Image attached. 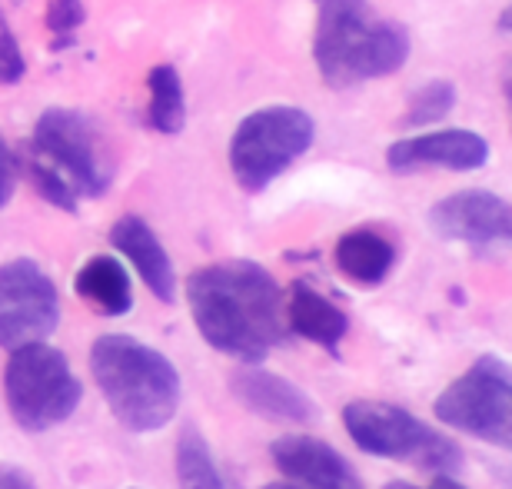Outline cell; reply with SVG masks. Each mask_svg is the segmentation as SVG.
<instances>
[{"label": "cell", "mask_w": 512, "mask_h": 489, "mask_svg": "<svg viewBox=\"0 0 512 489\" xmlns=\"http://www.w3.org/2000/svg\"><path fill=\"white\" fill-rule=\"evenodd\" d=\"M187 300L203 340L243 363L266 360L283 340V293L260 263H210L187 280Z\"/></svg>", "instance_id": "obj_1"}, {"label": "cell", "mask_w": 512, "mask_h": 489, "mask_svg": "<svg viewBox=\"0 0 512 489\" xmlns=\"http://www.w3.org/2000/svg\"><path fill=\"white\" fill-rule=\"evenodd\" d=\"M313 57L326 84L343 90L396 74L409 60V30L376 17L366 0H323Z\"/></svg>", "instance_id": "obj_2"}, {"label": "cell", "mask_w": 512, "mask_h": 489, "mask_svg": "<svg viewBox=\"0 0 512 489\" xmlns=\"http://www.w3.org/2000/svg\"><path fill=\"white\" fill-rule=\"evenodd\" d=\"M90 373L114 416L133 433L163 430L180 406V373L167 356L127 333L100 336Z\"/></svg>", "instance_id": "obj_3"}, {"label": "cell", "mask_w": 512, "mask_h": 489, "mask_svg": "<svg viewBox=\"0 0 512 489\" xmlns=\"http://www.w3.org/2000/svg\"><path fill=\"white\" fill-rule=\"evenodd\" d=\"M84 386L70 370L67 356L40 343H24L10 353L4 370V400L20 430L44 433L74 416Z\"/></svg>", "instance_id": "obj_4"}, {"label": "cell", "mask_w": 512, "mask_h": 489, "mask_svg": "<svg viewBox=\"0 0 512 489\" xmlns=\"http://www.w3.org/2000/svg\"><path fill=\"white\" fill-rule=\"evenodd\" d=\"M343 426L363 453L383 460L416 463L429 473H449L463 466V453L449 436L436 433L403 406L380 400H353L343 406Z\"/></svg>", "instance_id": "obj_5"}, {"label": "cell", "mask_w": 512, "mask_h": 489, "mask_svg": "<svg viewBox=\"0 0 512 489\" xmlns=\"http://www.w3.org/2000/svg\"><path fill=\"white\" fill-rule=\"evenodd\" d=\"M316 124L303 107H263L240 120L230 140V170L240 190L260 193L313 147Z\"/></svg>", "instance_id": "obj_6"}, {"label": "cell", "mask_w": 512, "mask_h": 489, "mask_svg": "<svg viewBox=\"0 0 512 489\" xmlns=\"http://www.w3.org/2000/svg\"><path fill=\"white\" fill-rule=\"evenodd\" d=\"M436 420L509 450L512 446V373L503 356L489 353L439 393Z\"/></svg>", "instance_id": "obj_7"}, {"label": "cell", "mask_w": 512, "mask_h": 489, "mask_svg": "<svg viewBox=\"0 0 512 489\" xmlns=\"http://www.w3.org/2000/svg\"><path fill=\"white\" fill-rule=\"evenodd\" d=\"M34 157L50 163L77 197H104L114 183V157L104 134L74 107H50L37 117Z\"/></svg>", "instance_id": "obj_8"}, {"label": "cell", "mask_w": 512, "mask_h": 489, "mask_svg": "<svg viewBox=\"0 0 512 489\" xmlns=\"http://www.w3.org/2000/svg\"><path fill=\"white\" fill-rule=\"evenodd\" d=\"M60 297L54 280L34 260H7L0 267V346L17 350L57 330Z\"/></svg>", "instance_id": "obj_9"}, {"label": "cell", "mask_w": 512, "mask_h": 489, "mask_svg": "<svg viewBox=\"0 0 512 489\" xmlns=\"http://www.w3.org/2000/svg\"><path fill=\"white\" fill-rule=\"evenodd\" d=\"M429 227L469 247H496L512 240V210L489 190H459L429 210Z\"/></svg>", "instance_id": "obj_10"}, {"label": "cell", "mask_w": 512, "mask_h": 489, "mask_svg": "<svg viewBox=\"0 0 512 489\" xmlns=\"http://www.w3.org/2000/svg\"><path fill=\"white\" fill-rule=\"evenodd\" d=\"M489 160L486 137L476 130H436V134L403 137L386 150V163L393 173L416 170H479Z\"/></svg>", "instance_id": "obj_11"}, {"label": "cell", "mask_w": 512, "mask_h": 489, "mask_svg": "<svg viewBox=\"0 0 512 489\" xmlns=\"http://www.w3.org/2000/svg\"><path fill=\"white\" fill-rule=\"evenodd\" d=\"M270 456L280 470L306 489H363L360 476L343 453L316 436H280L270 446Z\"/></svg>", "instance_id": "obj_12"}, {"label": "cell", "mask_w": 512, "mask_h": 489, "mask_svg": "<svg viewBox=\"0 0 512 489\" xmlns=\"http://www.w3.org/2000/svg\"><path fill=\"white\" fill-rule=\"evenodd\" d=\"M233 396L253 410L263 420H280V423H313L316 420V403L306 396L300 386L290 383L280 373L260 370V366H243L233 373Z\"/></svg>", "instance_id": "obj_13"}, {"label": "cell", "mask_w": 512, "mask_h": 489, "mask_svg": "<svg viewBox=\"0 0 512 489\" xmlns=\"http://www.w3.org/2000/svg\"><path fill=\"white\" fill-rule=\"evenodd\" d=\"M110 243L130 260V267L140 273V280L147 283V290L163 303L177 300V273H173V260L170 253L163 250V243L157 240V233L150 230L147 220L133 217H120L114 227H110Z\"/></svg>", "instance_id": "obj_14"}, {"label": "cell", "mask_w": 512, "mask_h": 489, "mask_svg": "<svg viewBox=\"0 0 512 489\" xmlns=\"http://www.w3.org/2000/svg\"><path fill=\"white\" fill-rule=\"evenodd\" d=\"M283 313H286V320H290L293 333H300L303 340H310L333 353L346 336V330H350V317H346L336 303L326 300L323 293L306 287V283H296L290 290V300H286Z\"/></svg>", "instance_id": "obj_15"}, {"label": "cell", "mask_w": 512, "mask_h": 489, "mask_svg": "<svg viewBox=\"0 0 512 489\" xmlns=\"http://www.w3.org/2000/svg\"><path fill=\"white\" fill-rule=\"evenodd\" d=\"M396 263V247L389 243L383 233H376L370 227L343 233L336 243V267L343 277H350L360 287H376L386 280V273Z\"/></svg>", "instance_id": "obj_16"}, {"label": "cell", "mask_w": 512, "mask_h": 489, "mask_svg": "<svg viewBox=\"0 0 512 489\" xmlns=\"http://www.w3.org/2000/svg\"><path fill=\"white\" fill-rule=\"evenodd\" d=\"M74 290L80 300L97 307V313H104V317H124L133 307L130 273L124 270V263L114 257H90L84 267L77 270Z\"/></svg>", "instance_id": "obj_17"}, {"label": "cell", "mask_w": 512, "mask_h": 489, "mask_svg": "<svg viewBox=\"0 0 512 489\" xmlns=\"http://www.w3.org/2000/svg\"><path fill=\"white\" fill-rule=\"evenodd\" d=\"M150 87V107L147 120L157 134H180L187 124V97H183V80L173 64H157L147 77Z\"/></svg>", "instance_id": "obj_18"}, {"label": "cell", "mask_w": 512, "mask_h": 489, "mask_svg": "<svg viewBox=\"0 0 512 489\" xmlns=\"http://www.w3.org/2000/svg\"><path fill=\"white\" fill-rule=\"evenodd\" d=\"M177 480L180 489H227L207 440L193 426H187L177 440Z\"/></svg>", "instance_id": "obj_19"}, {"label": "cell", "mask_w": 512, "mask_h": 489, "mask_svg": "<svg viewBox=\"0 0 512 489\" xmlns=\"http://www.w3.org/2000/svg\"><path fill=\"white\" fill-rule=\"evenodd\" d=\"M456 107V87L449 80H429L426 87H419L406 104V114L399 124L403 127H426L443 120L449 110Z\"/></svg>", "instance_id": "obj_20"}, {"label": "cell", "mask_w": 512, "mask_h": 489, "mask_svg": "<svg viewBox=\"0 0 512 489\" xmlns=\"http://www.w3.org/2000/svg\"><path fill=\"white\" fill-rule=\"evenodd\" d=\"M24 170H27V180L34 183V190L44 197L47 203H54L57 210H67V213H77V207H80V197L74 193V187L60 177V173L50 167V163H44L40 157H30L27 163H24Z\"/></svg>", "instance_id": "obj_21"}, {"label": "cell", "mask_w": 512, "mask_h": 489, "mask_svg": "<svg viewBox=\"0 0 512 489\" xmlns=\"http://www.w3.org/2000/svg\"><path fill=\"white\" fill-rule=\"evenodd\" d=\"M47 30L54 34V47H67L80 24L87 20L84 0H50L47 4Z\"/></svg>", "instance_id": "obj_22"}, {"label": "cell", "mask_w": 512, "mask_h": 489, "mask_svg": "<svg viewBox=\"0 0 512 489\" xmlns=\"http://www.w3.org/2000/svg\"><path fill=\"white\" fill-rule=\"evenodd\" d=\"M24 70L27 64H24V54H20L14 30L0 17V84H17V80L24 77Z\"/></svg>", "instance_id": "obj_23"}, {"label": "cell", "mask_w": 512, "mask_h": 489, "mask_svg": "<svg viewBox=\"0 0 512 489\" xmlns=\"http://www.w3.org/2000/svg\"><path fill=\"white\" fill-rule=\"evenodd\" d=\"M14 190H17V160L10 154V147L4 144V137H0V210L10 203Z\"/></svg>", "instance_id": "obj_24"}, {"label": "cell", "mask_w": 512, "mask_h": 489, "mask_svg": "<svg viewBox=\"0 0 512 489\" xmlns=\"http://www.w3.org/2000/svg\"><path fill=\"white\" fill-rule=\"evenodd\" d=\"M0 489H37V486L24 470H20V466L0 463Z\"/></svg>", "instance_id": "obj_25"}, {"label": "cell", "mask_w": 512, "mask_h": 489, "mask_svg": "<svg viewBox=\"0 0 512 489\" xmlns=\"http://www.w3.org/2000/svg\"><path fill=\"white\" fill-rule=\"evenodd\" d=\"M429 489H466V486H459L456 480H446V476H439V480H433V486Z\"/></svg>", "instance_id": "obj_26"}, {"label": "cell", "mask_w": 512, "mask_h": 489, "mask_svg": "<svg viewBox=\"0 0 512 489\" xmlns=\"http://www.w3.org/2000/svg\"><path fill=\"white\" fill-rule=\"evenodd\" d=\"M263 489H300V486H290V483H270V486H263Z\"/></svg>", "instance_id": "obj_27"}, {"label": "cell", "mask_w": 512, "mask_h": 489, "mask_svg": "<svg viewBox=\"0 0 512 489\" xmlns=\"http://www.w3.org/2000/svg\"><path fill=\"white\" fill-rule=\"evenodd\" d=\"M316 4H323V0H316Z\"/></svg>", "instance_id": "obj_28"}]
</instances>
